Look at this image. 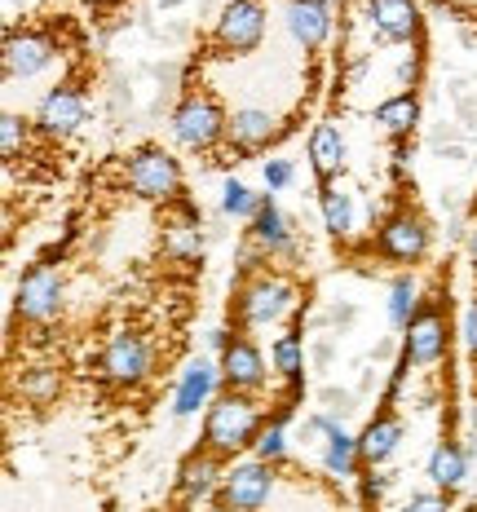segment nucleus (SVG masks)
<instances>
[{
	"label": "nucleus",
	"mask_w": 477,
	"mask_h": 512,
	"mask_svg": "<svg viewBox=\"0 0 477 512\" xmlns=\"http://www.w3.org/2000/svg\"><path fill=\"white\" fill-rule=\"evenodd\" d=\"M265 186H270V190L292 186V164H288V159H270V164H265Z\"/></svg>",
	"instance_id": "7c9ffc66"
},
{
	"label": "nucleus",
	"mask_w": 477,
	"mask_h": 512,
	"mask_svg": "<svg viewBox=\"0 0 477 512\" xmlns=\"http://www.w3.org/2000/svg\"><path fill=\"white\" fill-rule=\"evenodd\" d=\"M380 252L398 265L420 261V256L429 252V226H424L420 217H411V212H398V217H389L385 230H380Z\"/></svg>",
	"instance_id": "423d86ee"
},
{
	"label": "nucleus",
	"mask_w": 477,
	"mask_h": 512,
	"mask_svg": "<svg viewBox=\"0 0 477 512\" xmlns=\"http://www.w3.org/2000/svg\"><path fill=\"white\" fill-rule=\"evenodd\" d=\"M402 512H451V508H447V499L442 495H411V504Z\"/></svg>",
	"instance_id": "473e14b6"
},
{
	"label": "nucleus",
	"mask_w": 477,
	"mask_h": 512,
	"mask_svg": "<svg viewBox=\"0 0 477 512\" xmlns=\"http://www.w3.org/2000/svg\"><path fill=\"white\" fill-rule=\"evenodd\" d=\"M429 477H433L438 486H447V490L460 486V482H464V451H460V446L442 442L438 451L429 455Z\"/></svg>",
	"instance_id": "4be33fe9"
},
{
	"label": "nucleus",
	"mask_w": 477,
	"mask_h": 512,
	"mask_svg": "<svg viewBox=\"0 0 477 512\" xmlns=\"http://www.w3.org/2000/svg\"><path fill=\"white\" fill-rule=\"evenodd\" d=\"M230 142L239 146V151H257V146H265L274 137V115L270 111H252V106H243V111L230 115L226 124Z\"/></svg>",
	"instance_id": "a211bd4d"
},
{
	"label": "nucleus",
	"mask_w": 477,
	"mask_h": 512,
	"mask_svg": "<svg viewBox=\"0 0 477 512\" xmlns=\"http://www.w3.org/2000/svg\"><path fill=\"white\" fill-rule=\"evenodd\" d=\"M212 477H217V460H190L182 468V495L186 499H199V495H208V486H212Z\"/></svg>",
	"instance_id": "393cba45"
},
{
	"label": "nucleus",
	"mask_w": 477,
	"mask_h": 512,
	"mask_svg": "<svg viewBox=\"0 0 477 512\" xmlns=\"http://www.w3.org/2000/svg\"><path fill=\"white\" fill-rule=\"evenodd\" d=\"M274 490V477L265 464H235L221 482V508L226 512H257Z\"/></svg>",
	"instance_id": "39448f33"
},
{
	"label": "nucleus",
	"mask_w": 477,
	"mask_h": 512,
	"mask_svg": "<svg viewBox=\"0 0 477 512\" xmlns=\"http://www.w3.org/2000/svg\"><path fill=\"white\" fill-rule=\"evenodd\" d=\"M310 164H314L318 181L336 177L345 168V137H341L336 124H318L310 133Z\"/></svg>",
	"instance_id": "f3484780"
},
{
	"label": "nucleus",
	"mask_w": 477,
	"mask_h": 512,
	"mask_svg": "<svg viewBox=\"0 0 477 512\" xmlns=\"http://www.w3.org/2000/svg\"><path fill=\"white\" fill-rule=\"evenodd\" d=\"M226 115H221V106L204 98V93H190V98L177 106L173 115V137L182 146H190V151H208L212 142H217L221 133H226Z\"/></svg>",
	"instance_id": "f03ea898"
},
{
	"label": "nucleus",
	"mask_w": 477,
	"mask_h": 512,
	"mask_svg": "<svg viewBox=\"0 0 477 512\" xmlns=\"http://www.w3.org/2000/svg\"><path fill=\"white\" fill-rule=\"evenodd\" d=\"M469 256H473V270H477V234H473V243H469Z\"/></svg>",
	"instance_id": "c9c22d12"
},
{
	"label": "nucleus",
	"mask_w": 477,
	"mask_h": 512,
	"mask_svg": "<svg viewBox=\"0 0 477 512\" xmlns=\"http://www.w3.org/2000/svg\"><path fill=\"white\" fill-rule=\"evenodd\" d=\"M27 146V128L18 115H5L0 120V151H5V159H18V151Z\"/></svg>",
	"instance_id": "cd10ccee"
},
{
	"label": "nucleus",
	"mask_w": 477,
	"mask_h": 512,
	"mask_svg": "<svg viewBox=\"0 0 477 512\" xmlns=\"http://www.w3.org/2000/svg\"><path fill=\"white\" fill-rule=\"evenodd\" d=\"M252 433H257V407H252L248 398H239V393H226L221 402H212L208 424H204V442H208V451H217V455H235L239 446H248V442H252Z\"/></svg>",
	"instance_id": "f257e3e1"
},
{
	"label": "nucleus",
	"mask_w": 477,
	"mask_h": 512,
	"mask_svg": "<svg viewBox=\"0 0 477 512\" xmlns=\"http://www.w3.org/2000/svg\"><path fill=\"white\" fill-rule=\"evenodd\" d=\"M442 349H447V323H442L438 309H424V314L411 318L407 332V362H438Z\"/></svg>",
	"instance_id": "f8f14e48"
},
{
	"label": "nucleus",
	"mask_w": 477,
	"mask_h": 512,
	"mask_svg": "<svg viewBox=\"0 0 477 512\" xmlns=\"http://www.w3.org/2000/svg\"><path fill=\"white\" fill-rule=\"evenodd\" d=\"M257 451H261V460H279V455L288 451V446H283V429H279V424H274V429H265V433H261Z\"/></svg>",
	"instance_id": "2f4dec72"
},
{
	"label": "nucleus",
	"mask_w": 477,
	"mask_h": 512,
	"mask_svg": "<svg viewBox=\"0 0 477 512\" xmlns=\"http://www.w3.org/2000/svg\"><path fill=\"white\" fill-rule=\"evenodd\" d=\"M398 437H402V424L394 420V415H380V420L363 433L358 451H363V460H371V464H385L389 455L398 451Z\"/></svg>",
	"instance_id": "6ab92c4d"
},
{
	"label": "nucleus",
	"mask_w": 477,
	"mask_h": 512,
	"mask_svg": "<svg viewBox=\"0 0 477 512\" xmlns=\"http://www.w3.org/2000/svg\"><path fill=\"white\" fill-rule=\"evenodd\" d=\"M473 420H477V411H473Z\"/></svg>",
	"instance_id": "e433bc0d"
},
{
	"label": "nucleus",
	"mask_w": 477,
	"mask_h": 512,
	"mask_svg": "<svg viewBox=\"0 0 477 512\" xmlns=\"http://www.w3.org/2000/svg\"><path fill=\"white\" fill-rule=\"evenodd\" d=\"M221 208H226L230 217H257V212H261V199L252 195L243 181H226V190H221Z\"/></svg>",
	"instance_id": "bb28decb"
},
{
	"label": "nucleus",
	"mask_w": 477,
	"mask_h": 512,
	"mask_svg": "<svg viewBox=\"0 0 477 512\" xmlns=\"http://www.w3.org/2000/svg\"><path fill=\"white\" fill-rule=\"evenodd\" d=\"M416 115H420V106H416V98H411V93H402V98H389V102L376 106V124L385 128V133H394V137L411 133Z\"/></svg>",
	"instance_id": "412c9836"
},
{
	"label": "nucleus",
	"mask_w": 477,
	"mask_h": 512,
	"mask_svg": "<svg viewBox=\"0 0 477 512\" xmlns=\"http://www.w3.org/2000/svg\"><path fill=\"white\" fill-rule=\"evenodd\" d=\"M212 384H217V367L212 362H190L186 367V376H182V384H177V398H173V415H195L204 402L212 398Z\"/></svg>",
	"instance_id": "dca6fc26"
},
{
	"label": "nucleus",
	"mask_w": 477,
	"mask_h": 512,
	"mask_svg": "<svg viewBox=\"0 0 477 512\" xmlns=\"http://www.w3.org/2000/svg\"><path fill=\"white\" fill-rule=\"evenodd\" d=\"M261 36H265V9L257 0H230L226 14L217 18V49L226 53V58L252 53L261 45Z\"/></svg>",
	"instance_id": "20e7f679"
},
{
	"label": "nucleus",
	"mask_w": 477,
	"mask_h": 512,
	"mask_svg": "<svg viewBox=\"0 0 477 512\" xmlns=\"http://www.w3.org/2000/svg\"><path fill=\"white\" fill-rule=\"evenodd\" d=\"M62 305V279L49 270V265H36L23 283H18V309L31 323H49Z\"/></svg>",
	"instance_id": "0eeeda50"
},
{
	"label": "nucleus",
	"mask_w": 477,
	"mask_h": 512,
	"mask_svg": "<svg viewBox=\"0 0 477 512\" xmlns=\"http://www.w3.org/2000/svg\"><path fill=\"white\" fill-rule=\"evenodd\" d=\"M221 376H226L230 389H261L265 384V362L257 354V345L235 340V345L221 354Z\"/></svg>",
	"instance_id": "2eb2a0df"
},
{
	"label": "nucleus",
	"mask_w": 477,
	"mask_h": 512,
	"mask_svg": "<svg viewBox=\"0 0 477 512\" xmlns=\"http://www.w3.org/2000/svg\"><path fill=\"white\" fill-rule=\"evenodd\" d=\"M129 186L142 199H177L182 195V168H177V159L168 151L146 146V151H137L133 164H129Z\"/></svg>",
	"instance_id": "7ed1b4c3"
},
{
	"label": "nucleus",
	"mask_w": 477,
	"mask_h": 512,
	"mask_svg": "<svg viewBox=\"0 0 477 512\" xmlns=\"http://www.w3.org/2000/svg\"><path fill=\"white\" fill-rule=\"evenodd\" d=\"M411 309H416V283L407 274H398L389 287V323L394 327H411Z\"/></svg>",
	"instance_id": "5701e85b"
},
{
	"label": "nucleus",
	"mask_w": 477,
	"mask_h": 512,
	"mask_svg": "<svg viewBox=\"0 0 477 512\" xmlns=\"http://www.w3.org/2000/svg\"><path fill=\"white\" fill-rule=\"evenodd\" d=\"M354 455H358V442L345 429L327 433V468H332V473H341V477L354 473Z\"/></svg>",
	"instance_id": "b1692460"
},
{
	"label": "nucleus",
	"mask_w": 477,
	"mask_h": 512,
	"mask_svg": "<svg viewBox=\"0 0 477 512\" xmlns=\"http://www.w3.org/2000/svg\"><path fill=\"white\" fill-rule=\"evenodd\" d=\"M349 195L345 190H336V186H323V221H327V230L332 234H345L349 230Z\"/></svg>",
	"instance_id": "a878e982"
},
{
	"label": "nucleus",
	"mask_w": 477,
	"mask_h": 512,
	"mask_svg": "<svg viewBox=\"0 0 477 512\" xmlns=\"http://www.w3.org/2000/svg\"><path fill=\"white\" fill-rule=\"evenodd\" d=\"M367 18L380 31V40H394V45L411 40L420 27V14L411 0H367Z\"/></svg>",
	"instance_id": "9b49d317"
},
{
	"label": "nucleus",
	"mask_w": 477,
	"mask_h": 512,
	"mask_svg": "<svg viewBox=\"0 0 477 512\" xmlns=\"http://www.w3.org/2000/svg\"><path fill=\"white\" fill-rule=\"evenodd\" d=\"M274 367H279L283 376H296V371H301V340L296 336L274 340Z\"/></svg>",
	"instance_id": "c85d7f7f"
},
{
	"label": "nucleus",
	"mask_w": 477,
	"mask_h": 512,
	"mask_svg": "<svg viewBox=\"0 0 477 512\" xmlns=\"http://www.w3.org/2000/svg\"><path fill=\"white\" fill-rule=\"evenodd\" d=\"M288 27L305 49H318L332 31V9L327 0H288Z\"/></svg>",
	"instance_id": "4468645a"
},
{
	"label": "nucleus",
	"mask_w": 477,
	"mask_h": 512,
	"mask_svg": "<svg viewBox=\"0 0 477 512\" xmlns=\"http://www.w3.org/2000/svg\"><path fill=\"white\" fill-rule=\"evenodd\" d=\"M146 362H151V354H146V345H142V336H115L111 345H106V354H102V371H106V380H115V384H137L146 376Z\"/></svg>",
	"instance_id": "9d476101"
},
{
	"label": "nucleus",
	"mask_w": 477,
	"mask_h": 512,
	"mask_svg": "<svg viewBox=\"0 0 477 512\" xmlns=\"http://www.w3.org/2000/svg\"><path fill=\"white\" fill-rule=\"evenodd\" d=\"M252 234H257V243H265L270 252H288L292 248L288 221H283V212L274 208V199H261V212L252 217Z\"/></svg>",
	"instance_id": "aec40b11"
},
{
	"label": "nucleus",
	"mask_w": 477,
	"mask_h": 512,
	"mask_svg": "<svg viewBox=\"0 0 477 512\" xmlns=\"http://www.w3.org/2000/svg\"><path fill=\"white\" fill-rule=\"evenodd\" d=\"M53 58V45L45 36H9L5 40V76L9 80H27L36 71H45Z\"/></svg>",
	"instance_id": "ddd939ff"
},
{
	"label": "nucleus",
	"mask_w": 477,
	"mask_h": 512,
	"mask_svg": "<svg viewBox=\"0 0 477 512\" xmlns=\"http://www.w3.org/2000/svg\"><path fill=\"white\" fill-rule=\"evenodd\" d=\"M84 115H89V102H84V93L76 84H58V89H49L45 102H40V124H45L49 133H76L84 124Z\"/></svg>",
	"instance_id": "1a4fd4ad"
},
{
	"label": "nucleus",
	"mask_w": 477,
	"mask_h": 512,
	"mask_svg": "<svg viewBox=\"0 0 477 512\" xmlns=\"http://www.w3.org/2000/svg\"><path fill=\"white\" fill-rule=\"evenodd\" d=\"M464 340H469V354L477 358V305L469 309V318H464Z\"/></svg>",
	"instance_id": "72a5a7b5"
},
{
	"label": "nucleus",
	"mask_w": 477,
	"mask_h": 512,
	"mask_svg": "<svg viewBox=\"0 0 477 512\" xmlns=\"http://www.w3.org/2000/svg\"><path fill=\"white\" fill-rule=\"evenodd\" d=\"M288 309H292V287L288 283H274V279L252 283L248 292L239 296V314H243V323H252V327L279 323Z\"/></svg>",
	"instance_id": "6e6552de"
},
{
	"label": "nucleus",
	"mask_w": 477,
	"mask_h": 512,
	"mask_svg": "<svg viewBox=\"0 0 477 512\" xmlns=\"http://www.w3.org/2000/svg\"><path fill=\"white\" fill-rule=\"evenodd\" d=\"M84 5H93V9H106V5H120V0H84Z\"/></svg>",
	"instance_id": "f704fd0d"
},
{
	"label": "nucleus",
	"mask_w": 477,
	"mask_h": 512,
	"mask_svg": "<svg viewBox=\"0 0 477 512\" xmlns=\"http://www.w3.org/2000/svg\"><path fill=\"white\" fill-rule=\"evenodd\" d=\"M53 389H58V371H49V367L31 371V376L23 380V393H27V398H49Z\"/></svg>",
	"instance_id": "c756f323"
}]
</instances>
